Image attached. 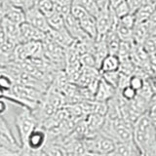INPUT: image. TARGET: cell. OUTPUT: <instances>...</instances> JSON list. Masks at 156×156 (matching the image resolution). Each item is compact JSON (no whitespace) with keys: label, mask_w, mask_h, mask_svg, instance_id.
<instances>
[{"label":"cell","mask_w":156,"mask_h":156,"mask_svg":"<svg viewBox=\"0 0 156 156\" xmlns=\"http://www.w3.org/2000/svg\"><path fill=\"white\" fill-rule=\"evenodd\" d=\"M116 93H117V89H115L113 86L108 84V83L102 79L101 76V79L99 81V84H98L97 90L95 92L94 100L100 101H107L108 100H110Z\"/></svg>","instance_id":"cell-9"},{"label":"cell","mask_w":156,"mask_h":156,"mask_svg":"<svg viewBox=\"0 0 156 156\" xmlns=\"http://www.w3.org/2000/svg\"><path fill=\"white\" fill-rule=\"evenodd\" d=\"M0 132H1V133H3L4 135H6L7 136H9V138L11 139V140H13L15 141H17V143H19V141L16 140V138H15L14 134L12 133V130H11V128H10V126L8 124V122L5 120L3 115H0Z\"/></svg>","instance_id":"cell-22"},{"label":"cell","mask_w":156,"mask_h":156,"mask_svg":"<svg viewBox=\"0 0 156 156\" xmlns=\"http://www.w3.org/2000/svg\"><path fill=\"white\" fill-rule=\"evenodd\" d=\"M32 5L47 17L54 11L52 0H32Z\"/></svg>","instance_id":"cell-16"},{"label":"cell","mask_w":156,"mask_h":156,"mask_svg":"<svg viewBox=\"0 0 156 156\" xmlns=\"http://www.w3.org/2000/svg\"><path fill=\"white\" fill-rule=\"evenodd\" d=\"M155 12L154 4H143L133 13L136 23H145Z\"/></svg>","instance_id":"cell-12"},{"label":"cell","mask_w":156,"mask_h":156,"mask_svg":"<svg viewBox=\"0 0 156 156\" xmlns=\"http://www.w3.org/2000/svg\"><path fill=\"white\" fill-rule=\"evenodd\" d=\"M112 9H113V12L115 14V16L118 19H120L121 17L125 16V15H127V14L131 13L129 5H128V3L126 2V0L118 3V4L116 5V6L112 7Z\"/></svg>","instance_id":"cell-21"},{"label":"cell","mask_w":156,"mask_h":156,"mask_svg":"<svg viewBox=\"0 0 156 156\" xmlns=\"http://www.w3.org/2000/svg\"><path fill=\"white\" fill-rule=\"evenodd\" d=\"M126 2L128 3L131 13L133 14L136 9L140 7L143 5V0H126Z\"/></svg>","instance_id":"cell-25"},{"label":"cell","mask_w":156,"mask_h":156,"mask_svg":"<svg viewBox=\"0 0 156 156\" xmlns=\"http://www.w3.org/2000/svg\"><path fill=\"white\" fill-rule=\"evenodd\" d=\"M118 93H119V95L122 99L125 100L126 101H130L132 100H134L136 96V94H138V92H136V90H134L133 88L129 85H127V86L122 88V89L118 90Z\"/></svg>","instance_id":"cell-20"},{"label":"cell","mask_w":156,"mask_h":156,"mask_svg":"<svg viewBox=\"0 0 156 156\" xmlns=\"http://www.w3.org/2000/svg\"><path fill=\"white\" fill-rule=\"evenodd\" d=\"M122 1H124V0H109V3H110L111 7H114V6H116L117 4L122 2Z\"/></svg>","instance_id":"cell-28"},{"label":"cell","mask_w":156,"mask_h":156,"mask_svg":"<svg viewBox=\"0 0 156 156\" xmlns=\"http://www.w3.org/2000/svg\"><path fill=\"white\" fill-rule=\"evenodd\" d=\"M49 27L51 30H60V29L65 27V23H63V17L58 13H57L55 10L46 17Z\"/></svg>","instance_id":"cell-14"},{"label":"cell","mask_w":156,"mask_h":156,"mask_svg":"<svg viewBox=\"0 0 156 156\" xmlns=\"http://www.w3.org/2000/svg\"><path fill=\"white\" fill-rule=\"evenodd\" d=\"M63 23H65V27L66 28V30L68 31V33H69L75 40L81 41V40H84V39L90 38L82 29L78 20H76L70 14V12L63 17Z\"/></svg>","instance_id":"cell-5"},{"label":"cell","mask_w":156,"mask_h":156,"mask_svg":"<svg viewBox=\"0 0 156 156\" xmlns=\"http://www.w3.org/2000/svg\"><path fill=\"white\" fill-rule=\"evenodd\" d=\"M144 81H145L144 77H143L140 74H136V73H134V74H132L129 77V84L128 85L131 86L136 92H139L144 85Z\"/></svg>","instance_id":"cell-19"},{"label":"cell","mask_w":156,"mask_h":156,"mask_svg":"<svg viewBox=\"0 0 156 156\" xmlns=\"http://www.w3.org/2000/svg\"><path fill=\"white\" fill-rule=\"evenodd\" d=\"M118 21L120 23L123 24V26L129 27V28H132V29H133L135 23H136L135 16H134V14H132V13H129V14L125 15V16L121 17L120 19H118Z\"/></svg>","instance_id":"cell-23"},{"label":"cell","mask_w":156,"mask_h":156,"mask_svg":"<svg viewBox=\"0 0 156 156\" xmlns=\"http://www.w3.org/2000/svg\"><path fill=\"white\" fill-rule=\"evenodd\" d=\"M24 17H26V22L31 24L32 27L45 33L50 32L51 28L48 24L46 17L35 6L32 5V6L24 10Z\"/></svg>","instance_id":"cell-4"},{"label":"cell","mask_w":156,"mask_h":156,"mask_svg":"<svg viewBox=\"0 0 156 156\" xmlns=\"http://www.w3.org/2000/svg\"><path fill=\"white\" fill-rule=\"evenodd\" d=\"M109 155H122V156H139L140 151L134 140L128 141H115L113 150Z\"/></svg>","instance_id":"cell-8"},{"label":"cell","mask_w":156,"mask_h":156,"mask_svg":"<svg viewBox=\"0 0 156 156\" xmlns=\"http://www.w3.org/2000/svg\"><path fill=\"white\" fill-rule=\"evenodd\" d=\"M8 40L7 37H6V34H5L3 28H2V26L1 23H0V47H1L3 44Z\"/></svg>","instance_id":"cell-27"},{"label":"cell","mask_w":156,"mask_h":156,"mask_svg":"<svg viewBox=\"0 0 156 156\" xmlns=\"http://www.w3.org/2000/svg\"><path fill=\"white\" fill-rule=\"evenodd\" d=\"M8 1L13 6L21 8L23 11L28 7L32 6V0H8Z\"/></svg>","instance_id":"cell-24"},{"label":"cell","mask_w":156,"mask_h":156,"mask_svg":"<svg viewBox=\"0 0 156 156\" xmlns=\"http://www.w3.org/2000/svg\"><path fill=\"white\" fill-rule=\"evenodd\" d=\"M2 28L6 34V37L9 41H11L14 44L21 43V33H20V24L15 23L12 21H10L7 18L3 17L0 20Z\"/></svg>","instance_id":"cell-7"},{"label":"cell","mask_w":156,"mask_h":156,"mask_svg":"<svg viewBox=\"0 0 156 156\" xmlns=\"http://www.w3.org/2000/svg\"><path fill=\"white\" fill-rule=\"evenodd\" d=\"M143 4H154L155 5V0H143Z\"/></svg>","instance_id":"cell-29"},{"label":"cell","mask_w":156,"mask_h":156,"mask_svg":"<svg viewBox=\"0 0 156 156\" xmlns=\"http://www.w3.org/2000/svg\"><path fill=\"white\" fill-rule=\"evenodd\" d=\"M120 65V61L117 56L115 55H110L108 54L104 60L101 61L99 71L100 72H106V71H114L118 70Z\"/></svg>","instance_id":"cell-13"},{"label":"cell","mask_w":156,"mask_h":156,"mask_svg":"<svg viewBox=\"0 0 156 156\" xmlns=\"http://www.w3.org/2000/svg\"><path fill=\"white\" fill-rule=\"evenodd\" d=\"M10 21H12L15 23L21 24L23 22H26V17H24V11L21 8L15 7L11 4H8L6 9H5L4 16Z\"/></svg>","instance_id":"cell-10"},{"label":"cell","mask_w":156,"mask_h":156,"mask_svg":"<svg viewBox=\"0 0 156 156\" xmlns=\"http://www.w3.org/2000/svg\"><path fill=\"white\" fill-rule=\"evenodd\" d=\"M48 140L47 132L41 126H37L30 135L28 136L27 144L23 148H21L20 154L27 155H42L41 149Z\"/></svg>","instance_id":"cell-3"},{"label":"cell","mask_w":156,"mask_h":156,"mask_svg":"<svg viewBox=\"0 0 156 156\" xmlns=\"http://www.w3.org/2000/svg\"><path fill=\"white\" fill-rule=\"evenodd\" d=\"M140 46L147 55L155 54V47H156L155 35H147Z\"/></svg>","instance_id":"cell-18"},{"label":"cell","mask_w":156,"mask_h":156,"mask_svg":"<svg viewBox=\"0 0 156 156\" xmlns=\"http://www.w3.org/2000/svg\"><path fill=\"white\" fill-rule=\"evenodd\" d=\"M0 145L5 146V147H7L9 149H12V150L16 151V152H18L20 154L21 145L19 144V143L11 140L9 136L4 135L3 133H1V132H0Z\"/></svg>","instance_id":"cell-17"},{"label":"cell","mask_w":156,"mask_h":156,"mask_svg":"<svg viewBox=\"0 0 156 156\" xmlns=\"http://www.w3.org/2000/svg\"><path fill=\"white\" fill-rule=\"evenodd\" d=\"M20 33H21V43L28 41H42L47 35V33L39 30L27 22L20 24Z\"/></svg>","instance_id":"cell-6"},{"label":"cell","mask_w":156,"mask_h":156,"mask_svg":"<svg viewBox=\"0 0 156 156\" xmlns=\"http://www.w3.org/2000/svg\"><path fill=\"white\" fill-rule=\"evenodd\" d=\"M8 109V104L5 99H0V115H3Z\"/></svg>","instance_id":"cell-26"},{"label":"cell","mask_w":156,"mask_h":156,"mask_svg":"<svg viewBox=\"0 0 156 156\" xmlns=\"http://www.w3.org/2000/svg\"><path fill=\"white\" fill-rule=\"evenodd\" d=\"M78 22H79L82 29L84 30V32L87 35L95 40L98 36L96 18L91 16V15H88V16H86L85 18H83L82 20H80V21H78Z\"/></svg>","instance_id":"cell-11"},{"label":"cell","mask_w":156,"mask_h":156,"mask_svg":"<svg viewBox=\"0 0 156 156\" xmlns=\"http://www.w3.org/2000/svg\"><path fill=\"white\" fill-rule=\"evenodd\" d=\"M72 2L80 5V6L84 8L91 16L95 17V18L98 16V14L100 12L96 0H73Z\"/></svg>","instance_id":"cell-15"},{"label":"cell","mask_w":156,"mask_h":156,"mask_svg":"<svg viewBox=\"0 0 156 156\" xmlns=\"http://www.w3.org/2000/svg\"><path fill=\"white\" fill-rule=\"evenodd\" d=\"M21 107L22 109L15 117V123H16V128L19 134V144L21 145V148H23L27 144L28 136L38 126V122L35 116L33 115L31 109L26 106Z\"/></svg>","instance_id":"cell-2"},{"label":"cell","mask_w":156,"mask_h":156,"mask_svg":"<svg viewBox=\"0 0 156 156\" xmlns=\"http://www.w3.org/2000/svg\"><path fill=\"white\" fill-rule=\"evenodd\" d=\"M133 140L140 155H156V122L146 112L133 123Z\"/></svg>","instance_id":"cell-1"}]
</instances>
